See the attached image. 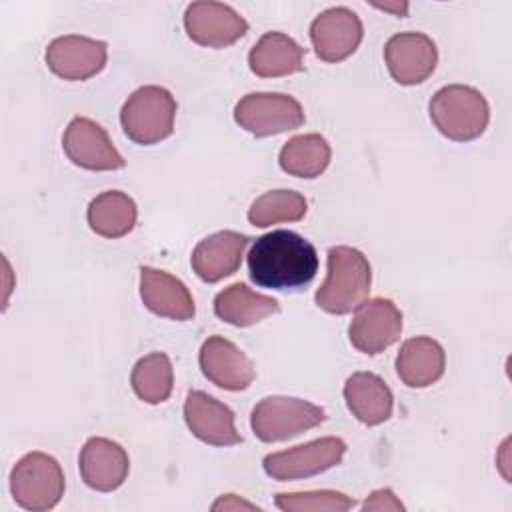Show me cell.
Wrapping results in <instances>:
<instances>
[{"label":"cell","instance_id":"1","mask_svg":"<svg viewBox=\"0 0 512 512\" xmlns=\"http://www.w3.org/2000/svg\"><path fill=\"white\" fill-rule=\"evenodd\" d=\"M250 280L268 290L296 292L318 272V252L310 240L292 230H272L258 236L248 252Z\"/></svg>","mask_w":512,"mask_h":512},{"label":"cell","instance_id":"2","mask_svg":"<svg viewBox=\"0 0 512 512\" xmlns=\"http://www.w3.org/2000/svg\"><path fill=\"white\" fill-rule=\"evenodd\" d=\"M372 268L352 246H332L326 252V278L316 290V306L328 314H350L370 292Z\"/></svg>","mask_w":512,"mask_h":512},{"label":"cell","instance_id":"3","mask_svg":"<svg viewBox=\"0 0 512 512\" xmlns=\"http://www.w3.org/2000/svg\"><path fill=\"white\" fill-rule=\"evenodd\" d=\"M436 130L454 140L470 142L480 138L490 122V106L484 94L466 84L442 86L428 104Z\"/></svg>","mask_w":512,"mask_h":512},{"label":"cell","instance_id":"4","mask_svg":"<svg viewBox=\"0 0 512 512\" xmlns=\"http://www.w3.org/2000/svg\"><path fill=\"white\" fill-rule=\"evenodd\" d=\"M176 108V100L166 88L154 84L140 86L122 104V130L140 146L158 144L172 136Z\"/></svg>","mask_w":512,"mask_h":512},{"label":"cell","instance_id":"5","mask_svg":"<svg viewBox=\"0 0 512 512\" xmlns=\"http://www.w3.org/2000/svg\"><path fill=\"white\" fill-rule=\"evenodd\" d=\"M66 480L58 460L46 452L24 454L10 472L14 502L30 512H46L64 496Z\"/></svg>","mask_w":512,"mask_h":512},{"label":"cell","instance_id":"6","mask_svg":"<svg viewBox=\"0 0 512 512\" xmlns=\"http://www.w3.org/2000/svg\"><path fill=\"white\" fill-rule=\"evenodd\" d=\"M324 420L326 412L308 400L294 396H266L254 406L250 426L258 440L272 444L300 436Z\"/></svg>","mask_w":512,"mask_h":512},{"label":"cell","instance_id":"7","mask_svg":"<svg viewBox=\"0 0 512 512\" xmlns=\"http://www.w3.org/2000/svg\"><path fill=\"white\" fill-rule=\"evenodd\" d=\"M304 120L302 104L280 92H250L234 106V122L258 138L296 130Z\"/></svg>","mask_w":512,"mask_h":512},{"label":"cell","instance_id":"8","mask_svg":"<svg viewBox=\"0 0 512 512\" xmlns=\"http://www.w3.org/2000/svg\"><path fill=\"white\" fill-rule=\"evenodd\" d=\"M346 442L338 436H324L306 444L266 454L262 460L264 472L280 482L300 480L322 474L342 462Z\"/></svg>","mask_w":512,"mask_h":512},{"label":"cell","instance_id":"9","mask_svg":"<svg viewBox=\"0 0 512 512\" xmlns=\"http://www.w3.org/2000/svg\"><path fill=\"white\" fill-rule=\"evenodd\" d=\"M402 334V312L390 298L364 300L348 326L350 344L368 356L390 348Z\"/></svg>","mask_w":512,"mask_h":512},{"label":"cell","instance_id":"10","mask_svg":"<svg viewBox=\"0 0 512 512\" xmlns=\"http://www.w3.org/2000/svg\"><path fill=\"white\" fill-rule=\"evenodd\" d=\"M62 148L68 160L84 170H120L126 164L108 132L86 116H74L68 122L62 136Z\"/></svg>","mask_w":512,"mask_h":512},{"label":"cell","instance_id":"11","mask_svg":"<svg viewBox=\"0 0 512 512\" xmlns=\"http://www.w3.org/2000/svg\"><path fill=\"white\" fill-rule=\"evenodd\" d=\"M364 38V26L356 12L334 6L320 12L310 24V40L322 62H342L352 56Z\"/></svg>","mask_w":512,"mask_h":512},{"label":"cell","instance_id":"12","mask_svg":"<svg viewBox=\"0 0 512 512\" xmlns=\"http://www.w3.org/2000/svg\"><path fill=\"white\" fill-rule=\"evenodd\" d=\"M384 62L394 82L416 86L432 76L438 64L434 40L422 32L394 34L384 46Z\"/></svg>","mask_w":512,"mask_h":512},{"label":"cell","instance_id":"13","mask_svg":"<svg viewBox=\"0 0 512 512\" xmlns=\"http://www.w3.org/2000/svg\"><path fill=\"white\" fill-rule=\"evenodd\" d=\"M52 74L62 80L82 82L96 76L108 60V46L80 34H66L54 38L44 54Z\"/></svg>","mask_w":512,"mask_h":512},{"label":"cell","instance_id":"14","mask_svg":"<svg viewBox=\"0 0 512 512\" xmlns=\"http://www.w3.org/2000/svg\"><path fill=\"white\" fill-rule=\"evenodd\" d=\"M184 28L192 42L206 48H226L248 32V22L228 4L192 2L184 12Z\"/></svg>","mask_w":512,"mask_h":512},{"label":"cell","instance_id":"15","mask_svg":"<svg viewBox=\"0 0 512 512\" xmlns=\"http://www.w3.org/2000/svg\"><path fill=\"white\" fill-rule=\"evenodd\" d=\"M198 364L206 380L230 392L246 390L256 378L250 358L224 336H210L204 340Z\"/></svg>","mask_w":512,"mask_h":512},{"label":"cell","instance_id":"16","mask_svg":"<svg viewBox=\"0 0 512 512\" xmlns=\"http://www.w3.org/2000/svg\"><path fill=\"white\" fill-rule=\"evenodd\" d=\"M184 422L192 436L210 446H234L242 442L234 412L202 390H190L184 402Z\"/></svg>","mask_w":512,"mask_h":512},{"label":"cell","instance_id":"17","mask_svg":"<svg viewBox=\"0 0 512 512\" xmlns=\"http://www.w3.org/2000/svg\"><path fill=\"white\" fill-rule=\"evenodd\" d=\"M78 468L88 488L96 492H112L124 484L130 470V460L118 442L92 436L80 450Z\"/></svg>","mask_w":512,"mask_h":512},{"label":"cell","instance_id":"18","mask_svg":"<svg viewBox=\"0 0 512 512\" xmlns=\"http://www.w3.org/2000/svg\"><path fill=\"white\" fill-rule=\"evenodd\" d=\"M250 240V236L234 230H220L206 236L192 250V270L202 282L208 284L232 276L240 268L244 250L250 244Z\"/></svg>","mask_w":512,"mask_h":512},{"label":"cell","instance_id":"19","mask_svg":"<svg viewBox=\"0 0 512 512\" xmlns=\"http://www.w3.org/2000/svg\"><path fill=\"white\" fill-rule=\"evenodd\" d=\"M140 298L152 314L162 318L186 322L196 314L194 298L186 284L166 270L140 268Z\"/></svg>","mask_w":512,"mask_h":512},{"label":"cell","instance_id":"20","mask_svg":"<svg viewBox=\"0 0 512 512\" xmlns=\"http://www.w3.org/2000/svg\"><path fill=\"white\" fill-rule=\"evenodd\" d=\"M446 352L430 336L408 338L396 356V374L408 388H428L444 376Z\"/></svg>","mask_w":512,"mask_h":512},{"label":"cell","instance_id":"21","mask_svg":"<svg viewBox=\"0 0 512 512\" xmlns=\"http://www.w3.org/2000/svg\"><path fill=\"white\" fill-rule=\"evenodd\" d=\"M344 400L356 420L378 426L392 416L394 396L390 386L374 372H354L344 384Z\"/></svg>","mask_w":512,"mask_h":512},{"label":"cell","instance_id":"22","mask_svg":"<svg viewBox=\"0 0 512 512\" xmlns=\"http://www.w3.org/2000/svg\"><path fill=\"white\" fill-rule=\"evenodd\" d=\"M250 70L260 78H280L304 70V48L284 32H266L248 54Z\"/></svg>","mask_w":512,"mask_h":512},{"label":"cell","instance_id":"23","mask_svg":"<svg viewBox=\"0 0 512 512\" xmlns=\"http://www.w3.org/2000/svg\"><path fill=\"white\" fill-rule=\"evenodd\" d=\"M278 312H280V302L276 298L258 294L252 288H248L244 282L230 284L228 288L220 290L214 298V314L226 324H232L238 328L254 326Z\"/></svg>","mask_w":512,"mask_h":512},{"label":"cell","instance_id":"24","mask_svg":"<svg viewBox=\"0 0 512 512\" xmlns=\"http://www.w3.org/2000/svg\"><path fill=\"white\" fill-rule=\"evenodd\" d=\"M138 208L136 202L120 192V190H106L92 198L86 210V220L92 232L102 238H122L136 226Z\"/></svg>","mask_w":512,"mask_h":512},{"label":"cell","instance_id":"25","mask_svg":"<svg viewBox=\"0 0 512 512\" xmlns=\"http://www.w3.org/2000/svg\"><path fill=\"white\" fill-rule=\"evenodd\" d=\"M332 148L320 134H298L290 138L278 154L280 168L296 178H318L330 164Z\"/></svg>","mask_w":512,"mask_h":512},{"label":"cell","instance_id":"26","mask_svg":"<svg viewBox=\"0 0 512 512\" xmlns=\"http://www.w3.org/2000/svg\"><path fill=\"white\" fill-rule=\"evenodd\" d=\"M134 394L146 404H162L170 398L174 388L172 362L164 352H150L142 356L130 374Z\"/></svg>","mask_w":512,"mask_h":512},{"label":"cell","instance_id":"27","mask_svg":"<svg viewBox=\"0 0 512 512\" xmlns=\"http://www.w3.org/2000/svg\"><path fill=\"white\" fill-rule=\"evenodd\" d=\"M308 202L296 190H270L258 196L248 208L252 226L266 228L280 222H300L306 216Z\"/></svg>","mask_w":512,"mask_h":512},{"label":"cell","instance_id":"28","mask_svg":"<svg viewBox=\"0 0 512 512\" xmlns=\"http://www.w3.org/2000/svg\"><path fill=\"white\" fill-rule=\"evenodd\" d=\"M274 504L284 512H346L356 506V500L336 490H310L278 492Z\"/></svg>","mask_w":512,"mask_h":512},{"label":"cell","instance_id":"29","mask_svg":"<svg viewBox=\"0 0 512 512\" xmlns=\"http://www.w3.org/2000/svg\"><path fill=\"white\" fill-rule=\"evenodd\" d=\"M362 510H392V512H400L404 510V504L400 502V498L390 490V488H380L374 490L362 504Z\"/></svg>","mask_w":512,"mask_h":512},{"label":"cell","instance_id":"30","mask_svg":"<svg viewBox=\"0 0 512 512\" xmlns=\"http://www.w3.org/2000/svg\"><path fill=\"white\" fill-rule=\"evenodd\" d=\"M212 510L218 512V510H260L256 504L248 502V500H242L240 496L236 494H224L220 496L214 504H212Z\"/></svg>","mask_w":512,"mask_h":512},{"label":"cell","instance_id":"31","mask_svg":"<svg viewBox=\"0 0 512 512\" xmlns=\"http://www.w3.org/2000/svg\"><path fill=\"white\" fill-rule=\"evenodd\" d=\"M374 6L384 10V12H394L396 16H406V12H408V4L406 2H402V4H374Z\"/></svg>","mask_w":512,"mask_h":512}]
</instances>
